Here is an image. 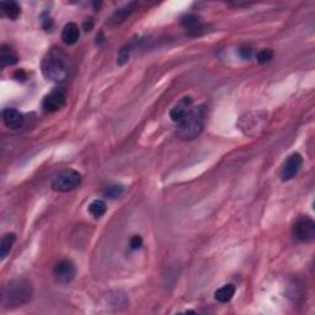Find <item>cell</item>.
I'll list each match as a JSON object with an SVG mask.
<instances>
[{"label":"cell","mask_w":315,"mask_h":315,"mask_svg":"<svg viewBox=\"0 0 315 315\" xmlns=\"http://www.w3.org/2000/svg\"><path fill=\"white\" fill-rule=\"evenodd\" d=\"M92 26H94V23H92V21H91V22H87V21H86V22H85L84 23V28H85V31H90V30H91V28H92Z\"/></svg>","instance_id":"obj_25"},{"label":"cell","mask_w":315,"mask_h":315,"mask_svg":"<svg viewBox=\"0 0 315 315\" xmlns=\"http://www.w3.org/2000/svg\"><path fill=\"white\" fill-rule=\"evenodd\" d=\"M65 103H67L65 92L61 89H56L49 92L48 95L44 96L43 101H42V108L46 112L53 113L64 107Z\"/></svg>","instance_id":"obj_6"},{"label":"cell","mask_w":315,"mask_h":315,"mask_svg":"<svg viewBox=\"0 0 315 315\" xmlns=\"http://www.w3.org/2000/svg\"><path fill=\"white\" fill-rule=\"evenodd\" d=\"M123 186H121V185H111V186H107L104 190L103 195L104 197L108 198V200H116V198L121 197L123 193Z\"/></svg>","instance_id":"obj_18"},{"label":"cell","mask_w":315,"mask_h":315,"mask_svg":"<svg viewBox=\"0 0 315 315\" xmlns=\"http://www.w3.org/2000/svg\"><path fill=\"white\" fill-rule=\"evenodd\" d=\"M192 106V99L191 98H184L176 106H174L171 111H170V117L174 121L175 123H179L180 121L184 118V116L186 115V112L189 111V108Z\"/></svg>","instance_id":"obj_11"},{"label":"cell","mask_w":315,"mask_h":315,"mask_svg":"<svg viewBox=\"0 0 315 315\" xmlns=\"http://www.w3.org/2000/svg\"><path fill=\"white\" fill-rule=\"evenodd\" d=\"M205 106H191L186 115L177 123V136L181 139H193L201 134L203 131L206 122Z\"/></svg>","instance_id":"obj_2"},{"label":"cell","mask_w":315,"mask_h":315,"mask_svg":"<svg viewBox=\"0 0 315 315\" xmlns=\"http://www.w3.org/2000/svg\"><path fill=\"white\" fill-rule=\"evenodd\" d=\"M133 5H134V4H131V5H127L126 8L120 9V10L116 11V13L113 14V16H112V19H111V21H113L115 23L122 22V21L125 20V19L127 18V16H128L129 14L132 13V11H133V8H132Z\"/></svg>","instance_id":"obj_19"},{"label":"cell","mask_w":315,"mask_h":315,"mask_svg":"<svg viewBox=\"0 0 315 315\" xmlns=\"http://www.w3.org/2000/svg\"><path fill=\"white\" fill-rule=\"evenodd\" d=\"M181 25L190 32H193V35H197L200 30H202V26L200 25V19L195 14H186L181 18Z\"/></svg>","instance_id":"obj_13"},{"label":"cell","mask_w":315,"mask_h":315,"mask_svg":"<svg viewBox=\"0 0 315 315\" xmlns=\"http://www.w3.org/2000/svg\"><path fill=\"white\" fill-rule=\"evenodd\" d=\"M80 37V30L78 27L77 23L74 22H68L67 25L63 27V31H62V40L68 46H72V44H75L78 42Z\"/></svg>","instance_id":"obj_10"},{"label":"cell","mask_w":315,"mask_h":315,"mask_svg":"<svg viewBox=\"0 0 315 315\" xmlns=\"http://www.w3.org/2000/svg\"><path fill=\"white\" fill-rule=\"evenodd\" d=\"M292 233L298 241L312 243L315 239V222L309 217H300L293 226Z\"/></svg>","instance_id":"obj_5"},{"label":"cell","mask_w":315,"mask_h":315,"mask_svg":"<svg viewBox=\"0 0 315 315\" xmlns=\"http://www.w3.org/2000/svg\"><path fill=\"white\" fill-rule=\"evenodd\" d=\"M3 120L5 126L10 129H19L23 125V116L16 108H5L3 111Z\"/></svg>","instance_id":"obj_9"},{"label":"cell","mask_w":315,"mask_h":315,"mask_svg":"<svg viewBox=\"0 0 315 315\" xmlns=\"http://www.w3.org/2000/svg\"><path fill=\"white\" fill-rule=\"evenodd\" d=\"M32 297V286L26 278L13 279L5 286L3 303L6 308H16L30 302Z\"/></svg>","instance_id":"obj_3"},{"label":"cell","mask_w":315,"mask_h":315,"mask_svg":"<svg viewBox=\"0 0 315 315\" xmlns=\"http://www.w3.org/2000/svg\"><path fill=\"white\" fill-rule=\"evenodd\" d=\"M239 54H240L241 58L249 59L251 58V56H252V49L248 46L240 47V48H239Z\"/></svg>","instance_id":"obj_23"},{"label":"cell","mask_w":315,"mask_h":315,"mask_svg":"<svg viewBox=\"0 0 315 315\" xmlns=\"http://www.w3.org/2000/svg\"><path fill=\"white\" fill-rule=\"evenodd\" d=\"M18 61L19 57L16 54V52L10 46L3 44L1 49H0V64H1V68L16 64Z\"/></svg>","instance_id":"obj_12"},{"label":"cell","mask_w":315,"mask_h":315,"mask_svg":"<svg viewBox=\"0 0 315 315\" xmlns=\"http://www.w3.org/2000/svg\"><path fill=\"white\" fill-rule=\"evenodd\" d=\"M75 273H77V270L70 260H62L53 269L56 281L58 283H63V285H67V283L72 282L74 279Z\"/></svg>","instance_id":"obj_7"},{"label":"cell","mask_w":315,"mask_h":315,"mask_svg":"<svg viewBox=\"0 0 315 315\" xmlns=\"http://www.w3.org/2000/svg\"><path fill=\"white\" fill-rule=\"evenodd\" d=\"M0 8L3 10L4 15L10 19V20H16L21 14L20 6L15 1H3L0 4Z\"/></svg>","instance_id":"obj_15"},{"label":"cell","mask_w":315,"mask_h":315,"mask_svg":"<svg viewBox=\"0 0 315 315\" xmlns=\"http://www.w3.org/2000/svg\"><path fill=\"white\" fill-rule=\"evenodd\" d=\"M41 69L51 82H63L69 74V58L63 49L53 47L42 59Z\"/></svg>","instance_id":"obj_1"},{"label":"cell","mask_w":315,"mask_h":315,"mask_svg":"<svg viewBox=\"0 0 315 315\" xmlns=\"http://www.w3.org/2000/svg\"><path fill=\"white\" fill-rule=\"evenodd\" d=\"M129 53H131V46H126L123 47L120 51V54H118V61L117 63L120 65L126 64L129 59Z\"/></svg>","instance_id":"obj_21"},{"label":"cell","mask_w":315,"mask_h":315,"mask_svg":"<svg viewBox=\"0 0 315 315\" xmlns=\"http://www.w3.org/2000/svg\"><path fill=\"white\" fill-rule=\"evenodd\" d=\"M16 240V235L14 233H8L3 236L1 243H0V256L1 259H5L9 251L13 248L14 243Z\"/></svg>","instance_id":"obj_16"},{"label":"cell","mask_w":315,"mask_h":315,"mask_svg":"<svg viewBox=\"0 0 315 315\" xmlns=\"http://www.w3.org/2000/svg\"><path fill=\"white\" fill-rule=\"evenodd\" d=\"M234 293H235V286L233 283H228L215 291L214 297L219 303H228L233 298Z\"/></svg>","instance_id":"obj_14"},{"label":"cell","mask_w":315,"mask_h":315,"mask_svg":"<svg viewBox=\"0 0 315 315\" xmlns=\"http://www.w3.org/2000/svg\"><path fill=\"white\" fill-rule=\"evenodd\" d=\"M87 210H89L90 214L91 215H94L95 218H100L106 213V210H107V206H106V203L104 202L103 200H95L90 203Z\"/></svg>","instance_id":"obj_17"},{"label":"cell","mask_w":315,"mask_h":315,"mask_svg":"<svg viewBox=\"0 0 315 315\" xmlns=\"http://www.w3.org/2000/svg\"><path fill=\"white\" fill-rule=\"evenodd\" d=\"M82 182V175L77 170H64L52 179V189L57 192H69L75 190Z\"/></svg>","instance_id":"obj_4"},{"label":"cell","mask_w":315,"mask_h":315,"mask_svg":"<svg viewBox=\"0 0 315 315\" xmlns=\"http://www.w3.org/2000/svg\"><path fill=\"white\" fill-rule=\"evenodd\" d=\"M303 164V158L300 154L294 153L286 160L285 165L282 168L281 171V179L283 181H288V180L293 179L295 175L298 174L299 169L302 168Z\"/></svg>","instance_id":"obj_8"},{"label":"cell","mask_w":315,"mask_h":315,"mask_svg":"<svg viewBox=\"0 0 315 315\" xmlns=\"http://www.w3.org/2000/svg\"><path fill=\"white\" fill-rule=\"evenodd\" d=\"M256 58L260 64H265V63H269L273 58V52L271 49H262V51H260L257 53Z\"/></svg>","instance_id":"obj_20"},{"label":"cell","mask_w":315,"mask_h":315,"mask_svg":"<svg viewBox=\"0 0 315 315\" xmlns=\"http://www.w3.org/2000/svg\"><path fill=\"white\" fill-rule=\"evenodd\" d=\"M142 245H143V239H142L141 235L132 236L131 241H129V246H131L132 250H138V249H141Z\"/></svg>","instance_id":"obj_22"},{"label":"cell","mask_w":315,"mask_h":315,"mask_svg":"<svg viewBox=\"0 0 315 315\" xmlns=\"http://www.w3.org/2000/svg\"><path fill=\"white\" fill-rule=\"evenodd\" d=\"M15 78L18 80H25L26 79V74L23 70H18V72L15 73Z\"/></svg>","instance_id":"obj_24"}]
</instances>
